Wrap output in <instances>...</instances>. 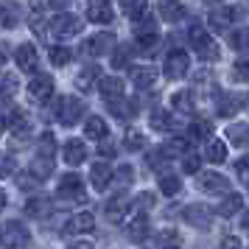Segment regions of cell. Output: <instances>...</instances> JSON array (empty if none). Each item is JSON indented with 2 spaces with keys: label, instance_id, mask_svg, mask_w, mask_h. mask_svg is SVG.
Returning a JSON list of instances; mask_svg holds the SVG:
<instances>
[{
  "label": "cell",
  "instance_id": "44dd1931",
  "mask_svg": "<svg viewBox=\"0 0 249 249\" xmlns=\"http://www.w3.org/2000/svg\"><path fill=\"white\" fill-rule=\"evenodd\" d=\"M126 232H129V238H132L135 244H140V241H146V238H148V218H146L143 210L129 221V230H126Z\"/></svg>",
  "mask_w": 249,
  "mask_h": 249
},
{
  "label": "cell",
  "instance_id": "836d02e7",
  "mask_svg": "<svg viewBox=\"0 0 249 249\" xmlns=\"http://www.w3.org/2000/svg\"><path fill=\"white\" fill-rule=\"evenodd\" d=\"M146 6H148V0H121L124 14L126 17H132V20H140V17L146 14Z\"/></svg>",
  "mask_w": 249,
  "mask_h": 249
},
{
  "label": "cell",
  "instance_id": "ba28073f",
  "mask_svg": "<svg viewBox=\"0 0 249 249\" xmlns=\"http://www.w3.org/2000/svg\"><path fill=\"white\" fill-rule=\"evenodd\" d=\"M196 188L204 193H227L230 182L221 174H215V171H199L196 174Z\"/></svg>",
  "mask_w": 249,
  "mask_h": 249
},
{
  "label": "cell",
  "instance_id": "e0dca14e",
  "mask_svg": "<svg viewBox=\"0 0 249 249\" xmlns=\"http://www.w3.org/2000/svg\"><path fill=\"white\" fill-rule=\"evenodd\" d=\"M98 92H101L104 101H115V98H121V95H124V79H118V76H107V79L98 81Z\"/></svg>",
  "mask_w": 249,
  "mask_h": 249
},
{
  "label": "cell",
  "instance_id": "7402d4cb",
  "mask_svg": "<svg viewBox=\"0 0 249 249\" xmlns=\"http://www.w3.org/2000/svg\"><path fill=\"white\" fill-rule=\"evenodd\" d=\"M171 107H174V112H179V115H193V109H196L193 95L188 90L174 92V95H171Z\"/></svg>",
  "mask_w": 249,
  "mask_h": 249
},
{
  "label": "cell",
  "instance_id": "d590c367",
  "mask_svg": "<svg viewBox=\"0 0 249 249\" xmlns=\"http://www.w3.org/2000/svg\"><path fill=\"white\" fill-rule=\"evenodd\" d=\"M154 244L157 247H177V244H182L179 230H160L157 238H154Z\"/></svg>",
  "mask_w": 249,
  "mask_h": 249
},
{
  "label": "cell",
  "instance_id": "94428289",
  "mask_svg": "<svg viewBox=\"0 0 249 249\" xmlns=\"http://www.w3.org/2000/svg\"><path fill=\"white\" fill-rule=\"evenodd\" d=\"M3 62H6V56H3V53H0V65H3Z\"/></svg>",
  "mask_w": 249,
  "mask_h": 249
},
{
  "label": "cell",
  "instance_id": "6f0895ef",
  "mask_svg": "<svg viewBox=\"0 0 249 249\" xmlns=\"http://www.w3.org/2000/svg\"><path fill=\"white\" fill-rule=\"evenodd\" d=\"M241 227H244V230H249V210L241 215Z\"/></svg>",
  "mask_w": 249,
  "mask_h": 249
},
{
  "label": "cell",
  "instance_id": "30bf717a",
  "mask_svg": "<svg viewBox=\"0 0 249 249\" xmlns=\"http://www.w3.org/2000/svg\"><path fill=\"white\" fill-rule=\"evenodd\" d=\"M232 20H235V12H232V6H215L213 12L207 14V25L213 28V31H218V34H224L227 28L232 25Z\"/></svg>",
  "mask_w": 249,
  "mask_h": 249
},
{
  "label": "cell",
  "instance_id": "83f0119b",
  "mask_svg": "<svg viewBox=\"0 0 249 249\" xmlns=\"http://www.w3.org/2000/svg\"><path fill=\"white\" fill-rule=\"evenodd\" d=\"M241 207H244V196H241V193H227L224 202L218 204V210H215V213L224 215V218H230V215H235Z\"/></svg>",
  "mask_w": 249,
  "mask_h": 249
},
{
  "label": "cell",
  "instance_id": "52a82bcc",
  "mask_svg": "<svg viewBox=\"0 0 249 249\" xmlns=\"http://www.w3.org/2000/svg\"><path fill=\"white\" fill-rule=\"evenodd\" d=\"M182 218L188 224H193L196 230H210V224H213V210L204 207V204H188L182 210Z\"/></svg>",
  "mask_w": 249,
  "mask_h": 249
},
{
  "label": "cell",
  "instance_id": "f35d334b",
  "mask_svg": "<svg viewBox=\"0 0 249 249\" xmlns=\"http://www.w3.org/2000/svg\"><path fill=\"white\" fill-rule=\"evenodd\" d=\"M48 207H51V202H48V199H31V202L25 204V213L31 215V218H42V215L51 213Z\"/></svg>",
  "mask_w": 249,
  "mask_h": 249
},
{
  "label": "cell",
  "instance_id": "9c48e42d",
  "mask_svg": "<svg viewBox=\"0 0 249 249\" xmlns=\"http://www.w3.org/2000/svg\"><path fill=\"white\" fill-rule=\"evenodd\" d=\"M53 95V79L51 76H34L28 84V98L34 104H48Z\"/></svg>",
  "mask_w": 249,
  "mask_h": 249
},
{
  "label": "cell",
  "instance_id": "4fadbf2b",
  "mask_svg": "<svg viewBox=\"0 0 249 249\" xmlns=\"http://www.w3.org/2000/svg\"><path fill=\"white\" fill-rule=\"evenodd\" d=\"M59 196L62 199H81L84 196V182L79 174H65L59 179Z\"/></svg>",
  "mask_w": 249,
  "mask_h": 249
},
{
  "label": "cell",
  "instance_id": "816d5d0a",
  "mask_svg": "<svg viewBox=\"0 0 249 249\" xmlns=\"http://www.w3.org/2000/svg\"><path fill=\"white\" fill-rule=\"evenodd\" d=\"M148 31H157V20L143 14V23H140V28H137V34H148Z\"/></svg>",
  "mask_w": 249,
  "mask_h": 249
},
{
  "label": "cell",
  "instance_id": "cb8c5ba5",
  "mask_svg": "<svg viewBox=\"0 0 249 249\" xmlns=\"http://www.w3.org/2000/svg\"><path fill=\"white\" fill-rule=\"evenodd\" d=\"M17 20H20V6L12 3V0H3L0 3V25L3 28H14Z\"/></svg>",
  "mask_w": 249,
  "mask_h": 249
},
{
  "label": "cell",
  "instance_id": "d6a6232c",
  "mask_svg": "<svg viewBox=\"0 0 249 249\" xmlns=\"http://www.w3.org/2000/svg\"><path fill=\"white\" fill-rule=\"evenodd\" d=\"M204 157L210 160V162H224L227 160V143L224 140H210L207 148H204Z\"/></svg>",
  "mask_w": 249,
  "mask_h": 249
},
{
  "label": "cell",
  "instance_id": "c3c4849f",
  "mask_svg": "<svg viewBox=\"0 0 249 249\" xmlns=\"http://www.w3.org/2000/svg\"><path fill=\"white\" fill-rule=\"evenodd\" d=\"M182 171L185 174H199L202 171V160L196 157V154H188V157L182 160Z\"/></svg>",
  "mask_w": 249,
  "mask_h": 249
},
{
  "label": "cell",
  "instance_id": "681fc988",
  "mask_svg": "<svg viewBox=\"0 0 249 249\" xmlns=\"http://www.w3.org/2000/svg\"><path fill=\"white\" fill-rule=\"evenodd\" d=\"M132 207H137V210H143V213H146L148 207H154V196H151V193H140L135 202H132Z\"/></svg>",
  "mask_w": 249,
  "mask_h": 249
},
{
  "label": "cell",
  "instance_id": "ab89813d",
  "mask_svg": "<svg viewBox=\"0 0 249 249\" xmlns=\"http://www.w3.org/2000/svg\"><path fill=\"white\" fill-rule=\"evenodd\" d=\"M14 92H17V76L0 73V98H12Z\"/></svg>",
  "mask_w": 249,
  "mask_h": 249
},
{
  "label": "cell",
  "instance_id": "b9f144b4",
  "mask_svg": "<svg viewBox=\"0 0 249 249\" xmlns=\"http://www.w3.org/2000/svg\"><path fill=\"white\" fill-rule=\"evenodd\" d=\"M230 45L235 51H249V28H241L235 34H230Z\"/></svg>",
  "mask_w": 249,
  "mask_h": 249
},
{
  "label": "cell",
  "instance_id": "7c38bea8",
  "mask_svg": "<svg viewBox=\"0 0 249 249\" xmlns=\"http://www.w3.org/2000/svg\"><path fill=\"white\" fill-rule=\"evenodd\" d=\"M129 196L126 193H118V196H112L109 202L104 204V213H107V218L112 221V224H121L124 221V215L129 213Z\"/></svg>",
  "mask_w": 249,
  "mask_h": 249
},
{
  "label": "cell",
  "instance_id": "d6986e66",
  "mask_svg": "<svg viewBox=\"0 0 249 249\" xmlns=\"http://www.w3.org/2000/svg\"><path fill=\"white\" fill-rule=\"evenodd\" d=\"M62 154H65V162L68 165H81L87 160V148H84L81 140H68L65 148H62Z\"/></svg>",
  "mask_w": 249,
  "mask_h": 249
},
{
  "label": "cell",
  "instance_id": "f1b7e54d",
  "mask_svg": "<svg viewBox=\"0 0 249 249\" xmlns=\"http://www.w3.org/2000/svg\"><path fill=\"white\" fill-rule=\"evenodd\" d=\"M182 14H185V9H182L179 0H160V17L162 20L177 23V20H182Z\"/></svg>",
  "mask_w": 249,
  "mask_h": 249
},
{
  "label": "cell",
  "instance_id": "bcb514c9",
  "mask_svg": "<svg viewBox=\"0 0 249 249\" xmlns=\"http://www.w3.org/2000/svg\"><path fill=\"white\" fill-rule=\"evenodd\" d=\"M53 151H56V140H53L51 132H45V135L39 137V154L42 157H53Z\"/></svg>",
  "mask_w": 249,
  "mask_h": 249
},
{
  "label": "cell",
  "instance_id": "8992f818",
  "mask_svg": "<svg viewBox=\"0 0 249 249\" xmlns=\"http://www.w3.org/2000/svg\"><path fill=\"white\" fill-rule=\"evenodd\" d=\"M115 48V34H109V31H101V34L90 36L87 42H84V53L87 56H107V53H112Z\"/></svg>",
  "mask_w": 249,
  "mask_h": 249
},
{
  "label": "cell",
  "instance_id": "3957f363",
  "mask_svg": "<svg viewBox=\"0 0 249 249\" xmlns=\"http://www.w3.org/2000/svg\"><path fill=\"white\" fill-rule=\"evenodd\" d=\"M81 31V20L76 14H59L51 20V36H56V39H70V36H76Z\"/></svg>",
  "mask_w": 249,
  "mask_h": 249
},
{
  "label": "cell",
  "instance_id": "60d3db41",
  "mask_svg": "<svg viewBox=\"0 0 249 249\" xmlns=\"http://www.w3.org/2000/svg\"><path fill=\"white\" fill-rule=\"evenodd\" d=\"M70 59H73V51L65 45H56V48H51V62L56 65V68H65Z\"/></svg>",
  "mask_w": 249,
  "mask_h": 249
},
{
  "label": "cell",
  "instance_id": "7bdbcfd3",
  "mask_svg": "<svg viewBox=\"0 0 249 249\" xmlns=\"http://www.w3.org/2000/svg\"><path fill=\"white\" fill-rule=\"evenodd\" d=\"M124 146L129 148V151H140V148L146 146V137H143V132H126Z\"/></svg>",
  "mask_w": 249,
  "mask_h": 249
},
{
  "label": "cell",
  "instance_id": "484cf974",
  "mask_svg": "<svg viewBox=\"0 0 249 249\" xmlns=\"http://www.w3.org/2000/svg\"><path fill=\"white\" fill-rule=\"evenodd\" d=\"M227 140L238 148H247L249 146V124H232L227 129Z\"/></svg>",
  "mask_w": 249,
  "mask_h": 249
},
{
  "label": "cell",
  "instance_id": "2e32d148",
  "mask_svg": "<svg viewBox=\"0 0 249 249\" xmlns=\"http://www.w3.org/2000/svg\"><path fill=\"white\" fill-rule=\"evenodd\" d=\"M92 230H95L92 213H76L68 224H65V232H68V235H84V232H92Z\"/></svg>",
  "mask_w": 249,
  "mask_h": 249
},
{
  "label": "cell",
  "instance_id": "6125c7cd",
  "mask_svg": "<svg viewBox=\"0 0 249 249\" xmlns=\"http://www.w3.org/2000/svg\"><path fill=\"white\" fill-rule=\"evenodd\" d=\"M247 185H249V182H247Z\"/></svg>",
  "mask_w": 249,
  "mask_h": 249
},
{
  "label": "cell",
  "instance_id": "db71d44e",
  "mask_svg": "<svg viewBox=\"0 0 249 249\" xmlns=\"http://www.w3.org/2000/svg\"><path fill=\"white\" fill-rule=\"evenodd\" d=\"M12 171H14V162L6 157V154H0V179H3V177H9Z\"/></svg>",
  "mask_w": 249,
  "mask_h": 249
},
{
  "label": "cell",
  "instance_id": "f6af8a7d",
  "mask_svg": "<svg viewBox=\"0 0 249 249\" xmlns=\"http://www.w3.org/2000/svg\"><path fill=\"white\" fill-rule=\"evenodd\" d=\"M210 135H213V124H210V121H196V124L191 126V137H196V140L210 137Z\"/></svg>",
  "mask_w": 249,
  "mask_h": 249
},
{
  "label": "cell",
  "instance_id": "f5cc1de1",
  "mask_svg": "<svg viewBox=\"0 0 249 249\" xmlns=\"http://www.w3.org/2000/svg\"><path fill=\"white\" fill-rule=\"evenodd\" d=\"M98 154H101V157H115V146L107 140V137L98 140Z\"/></svg>",
  "mask_w": 249,
  "mask_h": 249
},
{
  "label": "cell",
  "instance_id": "91938a15",
  "mask_svg": "<svg viewBox=\"0 0 249 249\" xmlns=\"http://www.w3.org/2000/svg\"><path fill=\"white\" fill-rule=\"evenodd\" d=\"M6 129V118H3V112H0V132Z\"/></svg>",
  "mask_w": 249,
  "mask_h": 249
},
{
  "label": "cell",
  "instance_id": "5b68a950",
  "mask_svg": "<svg viewBox=\"0 0 249 249\" xmlns=\"http://www.w3.org/2000/svg\"><path fill=\"white\" fill-rule=\"evenodd\" d=\"M84 115V101L81 98H76V95H68V98H62V104H59V124H65V126H73V124H79V118Z\"/></svg>",
  "mask_w": 249,
  "mask_h": 249
},
{
  "label": "cell",
  "instance_id": "ac0fdd59",
  "mask_svg": "<svg viewBox=\"0 0 249 249\" xmlns=\"http://www.w3.org/2000/svg\"><path fill=\"white\" fill-rule=\"evenodd\" d=\"M241 98H238L235 92H218V98H215V109L218 115H224V118H232V115L241 109Z\"/></svg>",
  "mask_w": 249,
  "mask_h": 249
},
{
  "label": "cell",
  "instance_id": "11a10c76",
  "mask_svg": "<svg viewBox=\"0 0 249 249\" xmlns=\"http://www.w3.org/2000/svg\"><path fill=\"white\" fill-rule=\"evenodd\" d=\"M221 244H224V247H238L241 241H238V238H232V235H227V238H221Z\"/></svg>",
  "mask_w": 249,
  "mask_h": 249
},
{
  "label": "cell",
  "instance_id": "6da1fadb",
  "mask_svg": "<svg viewBox=\"0 0 249 249\" xmlns=\"http://www.w3.org/2000/svg\"><path fill=\"white\" fill-rule=\"evenodd\" d=\"M188 39H191V45L196 48L199 59H204V62H218V59H221V48L210 39V34L204 31L202 25H193L191 31H188Z\"/></svg>",
  "mask_w": 249,
  "mask_h": 249
},
{
  "label": "cell",
  "instance_id": "f546056e",
  "mask_svg": "<svg viewBox=\"0 0 249 249\" xmlns=\"http://www.w3.org/2000/svg\"><path fill=\"white\" fill-rule=\"evenodd\" d=\"M98 73H101V70H98V65H84V68L79 70V76H76V87L87 92L92 84L98 81Z\"/></svg>",
  "mask_w": 249,
  "mask_h": 249
},
{
  "label": "cell",
  "instance_id": "d4e9b609",
  "mask_svg": "<svg viewBox=\"0 0 249 249\" xmlns=\"http://www.w3.org/2000/svg\"><path fill=\"white\" fill-rule=\"evenodd\" d=\"M151 129H157V132H174L177 129V118L165 109H154L151 112Z\"/></svg>",
  "mask_w": 249,
  "mask_h": 249
},
{
  "label": "cell",
  "instance_id": "ee69618b",
  "mask_svg": "<svg viewBox=\"0 0 249 249\" xmlns=\"http://www.w3.org/2000/svg\"><path fill=\"white\" fill-rule=\"evenodd\" d=\"M232 81H249V56L232 65Z\"/></svg>",
  "mask_w": 249,
  "mask_h": 249
},
{
  "label": "cell",
  "instance_id": "680465c9",
  "mask_svg": "<svg viewBox=\"0 0 249 249\" xmlns=\"http://www.w3.org/2000/svg\"><path fill=\"white\" fill-rule=\"evenodd\" d=\"M3 207H6V191L0 188V210H3Z\"/></svg>",
  "mask_w": 249,
  "mask_h": 249
},
{
  "label": "cell",
  "instance_id": "ffe728a7",
  "mask_svg": "<svg viewBox=\"0 0 249 249\" xmlns=\"http://www.w3.org/2000/svg\"><path fill=\"white\" fill-rule=\"evenodd\" d=\"M129 79H132V84H135L137 90H148V87H154L157 73L151 68H132L129 70Z\"/></svg>",
  "mask_w": 249,
  "mask_h": 249
},
{
  "label": "cell",
  "instance_id": "277c9868",
  "mask_svg": "<svg viewBox=\"0 0 249 249\" xmlns=\"http://www.w3.org/2000/svg\"><path fill=\"white\" fill-rule=\"evenodd\" d=\"M188 70H191V59H188L185 51H171L168 56H165L162 73H165L168 79H185V76H188Z\"/></svg>",
  "mask_w": 249,
  "mask_h": 249
},
{
  "label": "cell",
  "instance_id": "8fae6325",
  "mask_svg": "<svg viewBox=\"0 0 249 249\" xmlns=\"http://www.w3.org/2000/svg\"><path fill=\"white\" fill-rule=\"evenodd\" d=\"M14 59H17V68L23 70V73H36V68H39V53H36V48L31 42L17 48Z\"/></svg>",
  "mask_w": 249,
  "mask_h": 249
},
{
  "label": "cell",
  "instance_id": "603a6c76",
  "mask_svg": "<svg viewBox=\"0 0 249 249\" xmlns=\"http://www.w3.org/2000/svg\"><path fill=\"white\" fill-rule=\"evenodd\" d=\"M84 135L90 137V140H104V137L109 135L107 121L98 118V115H90V118H87V124H84Z\"/></svg>",
  "mask_w": 249,
  "mask_h": 249
},
{
  "label": "cell",
  "instance_id": "74e56055",
  "mask_svg": "<svg viewBox=\"0 0 249 249\" xmlns=\"http://www.w3.org/2000/svg\"><path fill=\"white\" fill-rule=\"evenodd\" d=\"M185 151H188V140H185V137H174V140H168V143L162 146V154H165V157H179Z\"/></svg>",
  "mask_w": 249,
  "mask_h": 249
},
{
  "label": "cell",
  "instance_id": "f907efd6",
  "mask_svg": "<svg viewBox=\"0 0 249 249\" xmlns=\"http://www.w3.org/2000/svg\"><path fill=\"white\" fill-rule=\"evenodd\" d=\"M235 174H238L244 182H249V154H244V157L235 162Z\"/></svg>",
  "mask_w": 249,
  "mask_h": 249
},
{
  "label": "cell",
  "instance_id": "e575fe53",
  "mask_svg": "<svg viewBox=\"0 0 249 249\" xmlns=\"http://www.w3.org/2000/svg\"><path fill=\"white\" fill-rule=\"evenodd\" d=\"M160 191L165 193V196H177V193L182 191L179 177H174V174H162V177H160Z\"/></svg>",
  "mask_w": 249,
  "mask_h": 249
},
{
  "label": "cell",
  "instance_id": "9a60e30c",
  "mask_svg": "<svg viewBox=\"0 0 249 249\" xmlns=\"http://www.w3.org/2000/svg\"><path fill=\"white\" fill-rule=\"evenodd\" d=\"M90 185L95 191H107V185H112V165L109 162H92Z\"/></svg>",
  "mask_w": 249,
  "mask_h": 249
},
{
  "label": "cell",
  "instance_id": "7dc6e473",
  "mask_svg": "<svg viewBox=\"0 0 249 249\" xmlns=\"http://www.w3.org/2000/svg\"><path fill=\"white\" fill-rule=\"evenodd\" d=\"M132 179H135V168H132V165H121V168H118V174H112L115 185H129Z\"/></svg>",
  "mask_w": 249,
  "mask_h": 249
},
{
  "label": "cell",
  "instance_id": "7a4b0ae2",
  "mask_svg": "<svg viewBox=\"0 0 249 249\" xmlns=\"http://www.w3.org/2000/svg\"><path fill=\"white\" fill-rule=\"evenodd\" d=\"M0 244L3 247H28L31 244V232L20 221H6L0 227Z\"/></svg>",
  "mask_w": 249,
  "mask_h": 249
},
{
  "label": "cell",
  "instance_id": "5bb4252c",
  "mask_svg": "<svg viewBox=\"0 0 249 249\" xmlns=\"http://www.w3.org/2000/svg\"><path fill=\"white\" fill-rule=\"evenodd\" d=\"M87 20L98 23V25L112 23V6H109V0H90L87 3Z\"/></svg>",
  "mask_w": 249,
  "mask_h": 249
},
{
  "label": "cell",
  "instance_id": "8d00e7d4",
  "mask_svg": "<svg viewBox=\"0 0 249 249\" xmlns=\"http://www.w3.org/2000/svg\"><path fill=\"white\" fill-rule=\"evenodd\" d=\"M129 62H132V48L129 45H121L112 51V68L115 70H124Z\"/></svg>",
  "mask_w": 249,
  "mask_h": 249
},
{
  "label": "cell",
  "instance_id": "4316f807",
  "mask_svg": "<svg viewBox=\"0 0 249 249\" xmlns=\"http://www.w3.org/2000/svg\"><path fill=\"white\" fill-rule=\"evenodd\" d=\"M160 48V36L157 31H148V34H137V53L143 56H154Z\"/></svg>",
  "mask_w": 249,
  "mask_h": 249
},
{
  "label": "cell",
  "instance_id": "9f6ffc18",
  "mask_svg": "<svg viewBox=\"0 0 249 249\" xmlns=\"http://www.w3.org/2000/svg\"><path fill=\"white\" fill-rule=\"evenodd\" d=\"M53 9H65V6H70V0H48Z\"/></svg>",
  "mask_w": 249,
  "mask_h": 249
},
{
  "label": "cell",
  "instance_id": "4dcf8cb0",
  "mask_svg": "<svg viewBox=\"0 0 249 249\" xmlns=\"http://www.w3.org/2000/svg\"><path fill=\"white\" fill-rule=\"evenodd\" d=\"M107 104H109V112H112L118 121H129V118L137 112V107H135V104H126L124 95H121V98H115V101H107Z\"/></svg>",
  "mask_w": 249,
  "mask_h": 249
},
{
  "label": "cell",
  "instance_id": "1f68e13d",
  "mask_svg": "<svg viewBox=\"0 0 249 249\" xmlns=\"http://www.w3.org/2000/svg\"><path fill=\"white\" fill-rule=\"evenodd\" d=\"M53 174V162H51V157H42V154H36V160L31 162V177L34 179H48Z\"/></svg>",
  "mask_w": 249,
  "mask_h": 249
}]
</instances>
